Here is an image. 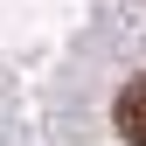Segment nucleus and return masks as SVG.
Listing matches in <instances>:
<instances>
[{
    "label": "nucleus",
    "instance_id": "nucleus-1",
    "mask_svg": "<svg viewBox=\"0 0 146 146\" xmlns=\"http://www.w3.org/2000/svg\"><path fill=\"white\" fill-rule=\"evenodd\" d=\"M118 132L132 139V146H146V77H132L118 90Z\"/></svg>",
    "mask_w": 146,
    "mask_h": 146
}]
</instances>
